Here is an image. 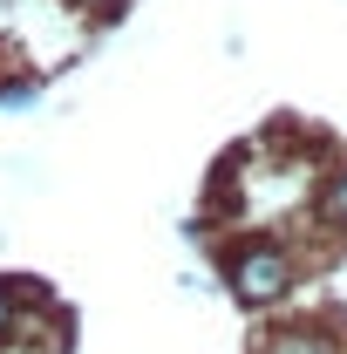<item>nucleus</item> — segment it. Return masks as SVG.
<instances>
[{"label":"nucleus","mask_w":347,"mask_h":354,"mask_svg":"<svg viewBox=\"0 0 347 354\" xmlns=\"http://www.w3.org/2000/svg\"><path fill=\"white\" fill-rule=\"evenodd\" d=\"M225 286H232L245 307H279V300L300 286V259H293V245H279V239H245V245L225 252Z\"/></svg>","instance_id":"f257e3e1"},{"label":"nucleus","mask_w":347,"mask_h":354,"mask_svg":"<svg viewBox=\"0 0 347 354\" xmlns=\"http://www.w3.org/2000/svg\"><path fill=\"white\" fill-rule=\"evenodd\" d=\"M265 354H334V341H327L320 327H286V334H272Z\"/></svg>","instance_id":"f03ea898"},{"label":"nucleus","mask_w":347,"mask_h":354,"mask_svg":"<svg viewBox=\"0 0 347 354\" xmlns=\"http://www.w3.org/2000/svg\"><path fill=\"white\" fill-rule=\"evenodd\" d=\"M41 102V82H0V109H35Z\"/></svg>","instance_id":"7ed1b4c3"},{"label":"nucleus","mask_w":347,"mask_h":354,"mask_svg":"<svg viewBox=\"0 0 347 354\" xmlns=\"http://www.w3.org/2000/svg\"><path fill=\"white\" fill-rule=\"evenodd\" d=\"M21 327V293H14V279H0V341Z\"/></svg>","instance_id":"20e7f679"},{"label":"nucleus","mask_w":347,"mask_h":354,"mask_svg":"<svg viewBox=\"0 0 347 354\" xmlns=\"http://www.w3.org/2000/svg\"><path fill=\"white\" fill-rule=\"evenodd\" d=\"M327 212H334V218H341V225H347V171H341V177H334V198H327Z\"/></svg>","instance_id":"39448f33"},{"label":"nucleus","mask_w":347,"mask_h":354,"mask_svg":"<svg viewBox=\"0 0 347 354\" xmlns=\"http://www.w3.org/2000/svg\"><path fill=\"white\" fill-rule=\"evenodd\" d=\"M75 7H123V0H75Z\"/></svg>","instance_id":"423d86ee"}]
</instances>
